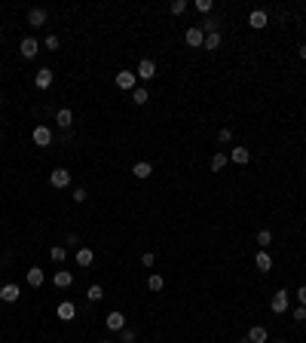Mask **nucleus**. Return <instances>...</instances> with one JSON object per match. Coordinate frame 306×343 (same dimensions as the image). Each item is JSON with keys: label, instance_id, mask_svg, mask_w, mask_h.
<instances>
[{"label": "nucleus", "instance_id": "obj_16", "mask_svg": "<svg viewBox=\"0 0 306 343\" xmlns=\"http://www.w3.org/2000/svg\"><path fill=\"white\" fill-rule=\"evenodd\" d=\"M34 86H37V89H49V86H52V70H49V68H40L37 77H34Z\"/></svg>", "mask_w": 306, "mask_h": 343}, {"label": "nucleus", "instance_id": "obj_13", "mask_svg": "<svg viewBox=\"0 0 306 343\" xmlns=\"http://www.w3.org/2000/svg\"><path fill=\"white\" fill-rule=\"evenodd\" d=\"M132 175L138 178V181H144V178H150V175H153V166H150L147 159H141V162H135V166H132Z\"/></svg>", "mask_w": 306, "mask_h": 343}, {"label": "nucleus", "instance_id": "obj_28", "mask_svg": "<svg viewBox=\"0 0 306 343\" xmlns=\"http://www.w3.org/2000/svg\"><path fill=\"white\" fill-rule=\"evenodd\" d=\"M227 166V153H214L211 156V172H221Z\"/></svg>", "mask_w": 306, "mask_h": 343}, {"label": "nucleus", "instance_id": "obj_9", "mask_svg": "<svg viewBox=\"0 0 306 343\" xmlns=\"http://www.w3.org/2000/svg\"><path fill=\"white\" fill-rule=\"evenodd\" d=\"M104 325H107V328H111V331H122V328H125V316H122L120 310H114V313H107Z\"/></svg>", "mask_w": 306, "mask_h": 343}, {"label": "nucleus", "instance_id": "obj_42", "mask_svg": "<svg viewBox=\"0 0 306 343\" xmlns=\"http://www.w3.org/2000/svg\"><path fill=\"white\" fill-rule=\"evenodd\" d=\"M101 343H111V340H101Z\"/></svg>", "mask_w": 306, "mask_h": 343}, {"label": "nucleus", "instance_id": "obj_31", "mask_svg": "<svg viewBox=\"0 0 306 343\" xmlns=\"http://www.w3.org/2000/svg\"><path fill=\"white\" fill-rule=\"evenodd\" d=\"M184 9H187V3H184V0H172V3H169V12H172V15H181Z\"/></svg>", "mask_w": 306, "mask_h": 343}, {"label": "nucleus", "instance_id": "obj_10", "mask_svg": "<svg viewBox=\"0 0 306 343\" xmlns=\"http://www.w3.org/2000/svg\"><path fill=\"white\" fill-rule=\"evenodd\" d=\"M19 52H22V59H34V56L40 52V43L34 40V37H25V40H22V46H19Z\"/></svg>", "mask_w": 306, "mask_h": 343}, {"label": "nucleus", "instance_id": "obj_5", "mask_svg": "<svg viewBox=\"0 0 306 343\" xmlns=\"http://www.w3.org/2000/svg\"><path fill=\"white\" fill-rule=\"evenodd\" d=\"M184 40H187V46H193V49H199V46L205 43V34H202V28H199V25H193V28H187V34H184Z\"/></svg>", "mask_w": 306, "mask_h": 343}, {"label": "nucleus", "instance_id": "obj_8", "mask_svg": "<svg viewBox=\"0 0 306 343\" xmlns=\"http://www.w3.org/2000/svg\"><path fill=\"white\" fill-rule=\"evenodd\" d=\"M254 267L260 270V273H269V270H273V255H269V251H257V255H254Z\"/></svg>", "mask_w": 306, "mask_h": 343}, {"label": "nucleus", "instance_id": "obj_15", "mask_svg": "<svg viewBox=\"0 0 306 343\" xmlns=\"http://www.w3.org/2000/svg\"><path fill=\"white\" fill-rule=\"evenodd\" d=\"M56 316H59L61 322H70V319H74V316H77V306H74V303H70V300H64V303H59V310H56Z\"/></svg>", "mask_w": 306, "mask_h": 343}, {"label": "nucleus", "instance_id": "obj_24", "mask_svg": "<svg viewBox=\"0 0 306 343\" xmlns=\"http://www.w3.org/2000/svg\"><path fill=\"white\" fill-rule=\"evenodd\" d=\"M49 258H52V264H64V258H67V248H61V245H52V248H49Z\"/></svg>", "mask_w": 306, "mask_h": 343}, {"label": "nucleus", "instance_id": "obj_36", "mask_svg": "<svg viewBox=\"0 0 306 343\" xmlns=\"http://www.w3.org/2000/svg\"><path fill=\"white\" fill-rule=\"evenodd\" d=\"M291 316H294L297 322H303V319H306V306H300V303H297V310H294Z\"/></svg>", "mask_w": 306, "mask_h": 343}, {"label": "nucleus", "instance_id": "obj_19", "mask_svg": "<svg viewBox=\"0 0 306 343\" xmlns=\"http://www.w3.org/2000/svg\"><path fill=\"white\" fill-rule=\"evenodd\" d=\"M230 159L236 162V166H245V162L251 159V150L248 147H233V153H230Z\"/></svg>", "mask_w": 306, "mask_h": 343}, {"label": "nucleus", "instance_id": "obj_1", "mask_svg": "<svg viewBox=\"0 0 306 343\" xmlns=\"http://www.w3.org/2000/svg\"><path fill=\"white\" fill-rule=\"evenodd\" d=\"M117 86L122 92H135L138 89V74L135 70H117Z\"/></svg>", "mask_w": 306, "mask_h": 343}, {"label": "nucleus", "instance_id": "obj_38", "mask_svg": "<svg viewBox=\"0 0 306 343\" xmlns=\"http://www.w3.org/2000/svg\"><path fill=\"white\" fill-rule=\"evenodd\" d=\"M297 300H300V306H306V285L297 288Z\"/></svg>", "mask_w": 306, "mask_h": 343}, {"label": "nucleus", "instance_id": "obj_23", "mask_svg": "<svg viewBox=\"0 0 306 343\" xmlns=\"http://www.w3.org/2000/svg\"><path fill=\"white\" fill-rule=\"evenodd\" d=\"M147 288H150V291H163V288H166V279L159 276V273H150V276H147Z\"/></svg>", "mask_w": 306, "mask_h": 343}, {"label": "nucleus", "instance_id": "obj_12", "mask_svg": "<svg viewBox=\"0 0 306 343\" xmlns=\"http://www.w3.org/2000/svg\"><path fill=\"white\" fill-rule=\"evenodd\" d=\"M266 22H269V15L263 12V9H251V15H248V25L254 28V31H260V28H266Z\"/></svg>", "mask_w": 306, "mask_h": 343}, {"label": "nucleus", "instance_id": "obj_11", "mask_svg": "<svg viewBox=\"0 0 306 343\" xmlns=\"http://www.w3.org/2000/svg\"><path fill=\"white\" fill-rule=\"evenodd\" d=\"M28 25H31V28H43V25H46V9H40V6L28 9Z\"/></svg>", "mask_w": 306, "mask_h": 343}, {"label": "nucleus", "instance_id": "obj_37", "mask_svg": "<svg viewBox=\"0 0 306 343\" xmlns=\"http://www.w3.org/2000/svg\"><path fill=\"white\" fill-rule=\"evenodd\" d=\"M46 49H52V52L59 49V37H56V34H52V37H46Z\"/></svg>", "mask_w": 306, "mask_h": 343}, {"label": "nucleus", "instance_id": "obj_33", "mask_svg": "<svg viewBox=\"0 0 306 343\" xmlns=\"http://www.w3.org/2000/svg\"><path fill=\"white\" fill-rule=\"evenodd\" d=\"M153 261H156L153 251H144V255H141V264H144V267H153Z\"/></svg>", "mask_w": 306, "mask_h": 343}, {"label": "nucleus", "instance_id": "obj_25", "mask_svg": "<svg viewBox=\"0 0 306 343\" xmlns=\"http://www.w3.org/2000/svg\"><path fill=\"white\" fill-rule=\"evenodd\" d=\"M86 297H89V303H98L101 297H104V288L95 282V285H89V291H86Z\"/></svg>", "mask_w": 306, "mask_h": 343}, {"label": "nucleus", "instance_id": "obj_39", "mask_svg": "<svg viewBox=\"0 0 306 343\" xmlns=\"http://www.w3.org/2000/svg\"><path fill=\"white\" fill-rule=\"evenodd\" d=\"M67 245H77L80 248V236H77V233H67Z\"/></svg>", "mask_w": 306, "mask_h": 343}, {"label": "nucleus", "instance_id": "obj_20", "mask_svg": "<svg viewBox=\"0 0 306 343\" xmlns=\"http://www.w3.org/2000/svg\"><path fill=\"white\" fill-rule=\"evenodd\" d=\"M245 337H248V343H266V337H269V334H266V328H260V325H254V328H251V331H248Z\"/></svg>", "mask_w": 306, "mask_h": 343}, {"label": "nucleus", "instance_id": "obj_3", "mask_svg": "<svg viewBox=\"0 0 306 343\" xmlns=\"http://www.w3.org/2000/svg\"><path fill=\"white\" fill-rule=\"evenodd\" d=\"M49 184L56 187V190H64V187H70V172L67 169H56L49 175Z\"/></svg>", "mask_w": 306, "mask_h": 343}, {"label": "nucleus", "instance_id": "obj_4", "mask_svg": "<svg viewBox=\"0 0 306 343\" xmlns=\"http://www.w3.org/2000/svg\"><path fill=\"white\" fill-rule=\"evenodd\" d=\"M288 297H291V294H288V291H276V297H273V300H269V310H273L276 316H282V313H288V303H291V300H288Z\"/></svg>", "mask_w": 306, "mask_h": 343}, {"label": "nucleus", "instance_id": "obj_26", "mask_svg": "<svg viewBox=\"0 0 306 343\" xmlns=\"http://www.w3.org/2000/svg\"><path fill=\"white\" fill-rule=\"evenodd\" d=\"M202 49H208V52L221 49V34H205V43H202Z\"/></svg>", "mask_w": 306, "mask_h": 343}, {"label": "nucleus", "instance_id": "obj_21", "mask_svg": "<svg viewBox=\"0 0 306 343\" xmlns=\"http://www.w3.org/2000/svg\"><path fill=\"white\" fill-rule=\"evenodd\" d=\"M199 28H202V34H221V22L214 19V15H208V19H205Z\"/></svg>", "mask_w": 306, "mask_h": 343}, {"label": "nucleus", "instance_id": "obj_14", "mask_svg": "<svg viewBox=\"0 0 306 343\" xmlns=\"http://www.w3.org/2000/svg\"><path fill=\"white\" fill-rule=\"evenodd\" d=\"M74 258H77V264H80V267H92V261H95V251H92V248H86V245H80Z\"/></svg>", "mask_w": 306, "mask_h": 343}, {"label": "nucleus", "instance_id": "obj_30", "mask_svg": "<svg viewBox=\"0 0 306 343\" xmlns=\"http://www.w3.org/2000/svg\"><path fill=\"white\" fill-rule=\"evenodd\" d=\"M147 98H150V95H147V89H144V86H138L135 92H132V101H135V104H147Z\"/></svg>", "mask_w": 306, "mask_h": 343}, {"label": "nucleus", "instance_id": "obj_29", "mask_svg": "<svg viewBox=\"0 0 306 343\" xmlns=\"http://www.w3.org/2000/svg\"><path fill=\"white\" fill-rule=\"evenodd\" d=\"M193 9H196V12H202V15H208V12L214 9V3H211V0H196Z\"/></svg>", "mask_w": 306, "mask_h": 343}, {"label": "nucleus", "instance_id": "obj_32", "mask_svg": "<svg viewBox=\"0 0 306 343\" xmlns=\"http://www.w3.org/2000/svg\"><path fill=\"white\" fill-rule=\"evenodd\" d=\"M120 340H122V343H135V331H132V328H122V331H120Z\"/></svg>", "mask_w": 306, "mask_h": 343}, {"label": "nucleus", "instance_id": "obj_27", "mask_svg": "<svg viewBox=\"0 0 306 343\" xmlns=\"http://www.w3.org/2000/svg\"><path fill=\"white\" fill-rule=\"evenodd\" d=\"M257 245L266 251L269 245H273V233H269V230H260V233H257Z\"/></svg>", "mask_w": 306, "mask_h": 343}, {"label": "nucleus", "instance_id": "obj_40", "mask_svg": "<svg viewBox=\"0 0 306 343\" xmlns=\"http://www.w3.org/2000/svg\"><path fill=\"white\" fill-rule=\"evenodd\" d=\"M297 52H300V59H306V46H300V49H297Z\"/></svg>", "mask_w": 306, "mask_h": 343}, {"label": "nucleus", "instance_id": "obj_6", "mask_svg": "<svg viewBox=\"0 0 306 343\" xmlns=\"http://www.w3.org/2000/svg\"><path fill=\"white\" fill-rule=\"evenodd\" d=\"M135 74H138L141 80H153V77H156V62H153V59H141Z\"/></svg>", "mask_w": 306, "mask_h": 343}, {"label": "nucleus", "instance_id": "obj_2", "mask_svg": "<svg viewBox=\"0 0 306 343\" xmlns=\"http://www.w3.org/2000/svg\"><path fill=\"white\" fill-rule=\"evenodd\" d=\"M31 141L37 144V147H49V144H52V129H49V126H34Z\"/></svg>", "mask_w": 306, "mask_h": 343}, {"label": "nucleus", "instance_id": "obj_43", "mask_svg": "<svg viewBox=\"0 0 306 343\" xmlns=\"http://www.w3.org/2000/svg\"><path fill=\"white\" fill-rule=\"evenodd\" d=\"M276 343H285V340H276Z\"/></svg>", "mask_w": 306, "mask_h": 343}, {"label": "nucleus", "instance_id": "obj_17", "mask_svg": "<svg viewBox=\"0 0 306 343\" xmlns=\"http://www.w3.org/2000/svg\"><path fill=\"white\" fill-rule=\"evenodd\" d=\"M43 282H46L43 270H40V267H31V270H28V285H31V288H40Z\"/></svg>", "mask_w": 306, "mask_h": 343}, {"label": "nucleus", "instance_id": "obj_7", "mask_svg": "<svg viewBox=\"0 0 306 343\" xmlns=\"http://www.w3.org/2000/svg\"><path fill=\"white\" fill-rule=\"evenodd\" d=\"M22 297V288L19 285H3V288H0V300H3V303H15V300H19Z\"/></svg>", "mask_w": 306, "mask_h": 343}, {"label": "nucleus", "instance_id": "obj_18", "mask_svg": "<svg viewBox=\"0 0 306 343\" xmlns=\"http://www.w3.org/2000/svg\"><path fill=\"white\" fill-rule=\"evenodd\" d=\"M56 126H61V129H70V126H74V114H70L67 107H61V111L56 114Z\"/></svg>", "mask_w": 306, "mask_h": 343}, {"label": "nucleus", "instance_id": "obj_41", "mask_svg": "<svg viewBox=\"0 0 306 343\" xmlns=\"http://www.w3.org/2000/svg\"><path fill=\"white\" fill-rule=\"evenodd\" d=\"M0 43H3V31H0Z\"/></svg>", "mask_w": 306, "mask_h": 343}, {"label": "nucleus", "instance_id": "obj_35", "mask_svg": "<svg viewBox=\"0 0 306 343\" xmlns=\"http://www.w3.org/2000/svg\"><path fill=\"white\" fill-rule=\"evenodd\" d=\"M86 196H89V193H86L83 187H77V190H74V203H86Z\"/></svg>", "mask_w": 306, "mask_h": 343}, {"label": "nucleus", "instance_id": "obj_34", "mask_svg": "<svg viewBox=\"0 0 306 343\" xmlns=\"http://www.w3.org/2000/svg\"><path fill=\"white\" fill-rule=\"evenodd\" d=\"M218 141H221V144H230V141H233V132H230V129H221V132H218Z\"/></svg>", "mask_w": 306, "mask_h": 343}, {"label": "nucleus", "instance_id": "obj_22", "mask_svg": "<svg viewBox=\"0 0 306 343\" xmlns=\"http://www.w3.org/2000/svg\"><path fill=\"white\" fill-rule=\"evenodd\" d=\"M52 282H56V288H70V282H74V276H70L67 270H59V273H56V279H52Z\"/></svg>", "mask_w": 306, "mask_h": 343}]
</instances>
